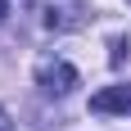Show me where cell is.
I'll return each mask as SVG.
<instances>
[{"instance_id": "obj_1", "label": "cell", "mask_w": 131, "mask_h": 131, "mask_svg": "<svg viewBox=\"0 0 131 131\" xmlns=\"http://www.w3.org/2000/svg\"><path fill=\"white\" fill-rule=\"evenodd\" d=\"M36 86L45 95H72L81 86V77H77V68L68 63V59H50V54H45L36 63Z\"/></svg>"}, {"instance_id": "obj_2", "label": "cell", "mask_w": 131, "mask_h": 131, "mask_svg": "<svg viewBox=\"0 0 131 131\" xmlns=\"http://www.w3.org/2000/svg\"><path fill=\"white\" fill-rule=\"evenodd\" d=\"M86 18H91L86 0H50L45 5V27L50 32H77V27H86Z\"/></svg>"}, {"instance_id": "obj_3", "label": "cell", "mask_w": 131, "mask_h": 131, "mask_svg": "<svg viewBox=\"0 0 131 131\" xmlns=\"http://www.w3.org/2000/svg\"><path fill=\"white\" fill-rule=\"evenodd\" d=\"M91 113H131V81L95 91L91 95Z\"/></svg>"}, {"instance_id": "obj_4", "label": "cell", "mask_w": 131, "mask_h": 131, "mask_svg": "<svg viewBox=\"0 0 131 131\" xmlns=\"http://www.w3.org/2000/svg\"><path fill=\"white\" fill-rule=\"evenodd\" d=\"M127 50H131V41H127V36H113V41H108V63H113V68H122Z\"/></svg>"}, {"instance_id": "obj_5", "label": "cell", "mask_w": 131, "mask_h": 131, "mask_svg": "<svg viewBox=\"0 0 131 131\" xmlns=\"http://www.w3.org/2000/svg\"><path fill=\"white\" fill-rule=\"evenodd\" d=\"M0 131H14V122H9V113L0 108Z\"/></svg>"}, {"instance_id": "obj_6", "label": "cell", "mask_w": 131, "mask_h": 131, "mask_svg": "<svg viewBox=\"0 0 131 131\" xmlns=\"http://www.w3.org/2000/svg\"><path fill=\"white\" fill-rule=\"evenodd\" d=\"M5 14H9V0H0V23H5Z\"/></svg>"}]
</instances>
